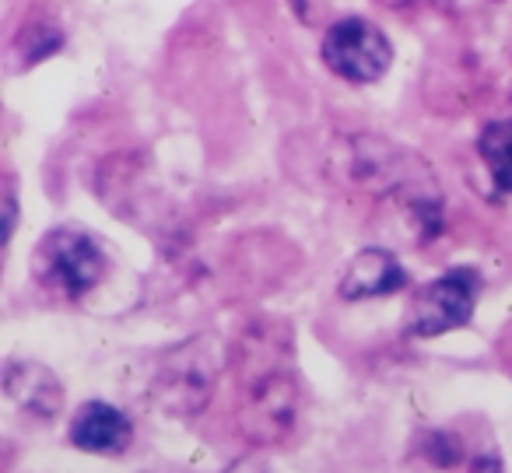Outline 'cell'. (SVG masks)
I'll return each mask as SVG.
<instances>
[{"mask_svg": "<svg viewBox=\"0 0 512 473\" xmlns=\"http://www.w3.org/2000/svg\"><path fill=\"white\" fill-rule=\"evenodd\" d=\"M239 375V431L253 445H278L292 435L299 417V379L292 365V340L278 323H256L235 344Z\"/></svg>", "mask_w": 512, "mask_h": 473, "instance_id": "6da1fadb", "label": "cell"}, {"mask_svg": "<svg viewBox=\"0 0 512 473\" xmlns=\"http://www.w3.org/2000/svg\"><path fill=\"white\" fill-rule=\"evenodd\" d=\"M225 354L214 337H193L172 347L151 379L158 407L169 414H200L218 386Z\"/></svg>", "mask_w": 512, "mask_h": 473, "instance_id": "7a4b0ae2", "label": "cell"}, {"mask_svg": "<svg viewBox=\"0 0 512 473\" xmlns=\"http://www.w3.org/2000/svg\"><path fill=\"white\" fill-rule=\"evenodd\" d=\"M109 260L102 246L78 228H57L39 242L36 274L46 288L60 291L64 298H81L106 277Z\"/></svg>", "mask_w": 512, "mask_h": 473, "instance_id": "3957f363", "label": "cell"}, {"mask_svg": "<svg viewBox=\"0 0 512 473\" xmlns=\"http://www.w3.org/2000/svg\"><path fill=\"white\" fill-rule=\"evenodd\" d=\"M477 291H481V274L470 267H456L435 277L411 298L404 312V330L411 337H439V333L470 323Z\"/></svg>", "mask_w": 512, "mask_h": 473, "instance_id": "277c9868", "label": "cell"}, {"mask_svg": "<svg viewBox=\"0 0 512 473\" xmlns=\"http://www.w3.org/2000/svg\"><path fill=\"white\" fill-rule=\"evenodd\" d=\"M323 64L351 85H372L393 64V46L365 18H341L323 36Z\"/></svg>", "mask_w": 512, "mask_h": 473, "instance_id": "5b68a950", "label": "cell"}, {"mask_svg": "<svg viewBox=\"0 0 512 473\" xmlns=\"http://www.w3.org/2000/svg\"><path fill=\"white\" fill-rule=\"evenodd\" d=\"M134 442V424L113 403L92 400L74 414L71 421V445L85 452H99V456H120L127 445Z\"/></svg>", "mask_w": 512, "mask_h": 473, "instance_id": "8992f818", "label": "cell"}, {"mask_svg": "<svg viewBox=\"0 0 512 473\" xmlns=\"http://www.w3.org/2000/svg\"><path fill=\"white\" fill-rule=\"evenodd\" d=\"M407 284V270L400 267V260L390 249H362L355 260L348 263L337 295L344 302H362V298H383L393 295Z\"/></svg>", "mask_w": 512, "mask_h": 473, "instance_id": "52a82bcc", "label": "cell"}, {"mask_svg": "<svg viewBox=\"0 0 512 473\" xmlns=\"http://www.w3.org/2000/svg\"><path fill=\"white\" fill-rule=\"evenodd\" d=\"M4 389H8V396L18 407L43 417V421L57 417L60 407H64V386H60L57 375L46 365H39V361L11 358L8 368H4Z\"/></svg>", "mask_w": 512, "mask_h": 473, "instance_id": "ba28073f", "label": "cell"}, {"mask_svg": "<svg viewBox=\"0 0 512 473\" xmlns=\"http://www.w3.org/2000/svg\"><path fill=\"white\" fill-rule=\"evenodd\" d=\"M477 151H481L484 165H488L498 190L512 193V120L491 123L481 134V141H477Z\"/></svg>", "mask_w": 512, "mask_h": 473, "instance_id": "9c48e42d", "label": "cell"}, {"mask_svg": "<svg viewBox=\"0 0 512 473\" xmlns=\"http://www.w3.org/2000/svg\"><path fill=\"white\" fill-rule=\"evenodd\" d=\"M425 452L435 466H453L460 463L463 456V445L453 431H428V442H425Z\"/></svg>", "mask_w": 512, "mask_h": 473, "instance_id": "30bf717a", "label": "cell"}, {"mask_svg": "<svg viewBox=\"0 0 512 473\" xmlns=\"http://www.w3.org/2000/svg\"><path fill=\"white\" fill-rule=\"evenodd\" d=\"M225 473H267L260 463H253V459H239V463H232Z\"/></svg>", "mask_w": 512, "mask_h": 473, "instance_id": "8fae6325", "label": "cell"}, {"mask_svg": "<svg viewBox=\"0 0 512 473\" xmlns=\"http://www.w3.org/2000/svg\"><path fill=\"white\" fill-rule=\"evenodd\" d=\"M15 214H18V204H15V186H8V239L15 232Z\"/></svg>", "mask_w": 512, "mask_h": 473, "instance_id": "7c38bea8", "label": "cell"}]
</instances>
